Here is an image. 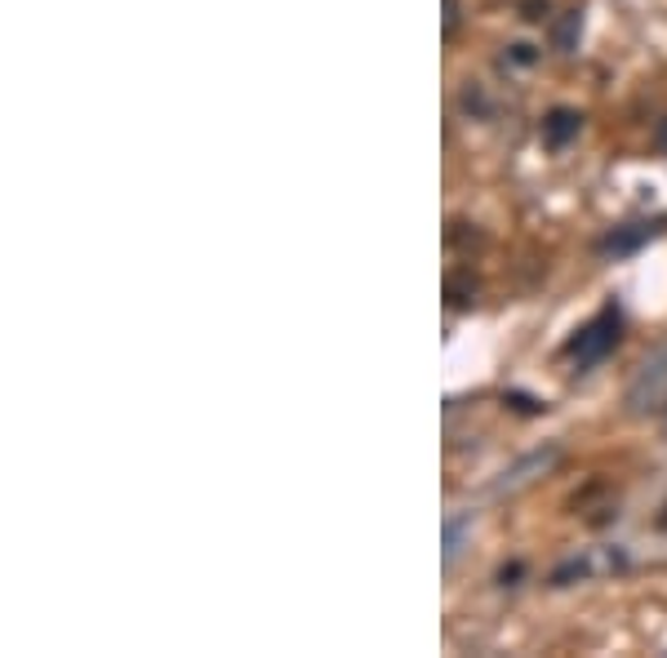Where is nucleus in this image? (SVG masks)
Returning <instances> with one entry per match:
<instances>
[{
  "label": "nucleus",
  "mask_w": 667,
  "mask_h": 658,
  "mask_svg": "<svg viewBox=\"0 0 667 658\" xmlns=\"http://www.w3.org/2000/svg\"><path fill=\"white\" fill-rule=\"evenodd\" d=\"M619 339H623V316L615 312V307H606V312H596L578 334L570 339V361L583 369V365H596V361H606L615 348H619Z\"/></svg>",
  "instance_id": "f257e3e1"
},
{
  "label": "nucleus",
  "mask_w": 667,
  "mask_h": 658,
  "mask_svg": "<svg viewBox=\"0 0 667 658\" xmlns=\"http://www.w3.org/2000/svg\"><path fill=\"white\" fill-rule=\"evenodd\" d=\"M628 406L632 414H663L667 410V348H658L632 378L628 387Z\"/></svg>",
  "instance_id": "f03ea898"
},
{
  "label": "nucleus",
  "mask_w": 667,
  "mask_h": 658,
  "mask_svg": "<svg viewBox=\"0 0 667 658\" xmlns=\"http://www.w3.org/2000/svg\"><path fill=\"white\" fill-rule=\"evenodd\" d=\"M578 129H583V116H578L574 107H557V111H548V120H543V143H548V148H565V143L578 139Z\"/></svg>",
  "instance_id": "7ed1b4c3"
},
{
  "label": "nucleus",
  "mask_w": 667,
  "mask_h": 658,
  "mask_svg": "<svg viewBox=\"0 0 667 658\" xmlns=\"http://www.w3.org/2000/svg\"><path fill=\"white\" fill-rule=\"evenodd\" d=\"M654 232H658V223H632V227H623V232H610L606 240H600V254H632V249L645 245Z\"/></svg>",
  "instance_id": "20e7f679"
},
{
  "label": "nucleus",
  "mask_w": 667,
  "mask_h": 658,
  "mask_svg": "<svg viewBox=\"0 0 667 658\" xmlns=\"http://www.w3.org/2000/svg\"><path fill=\"white\" fill-rule=\"evenodd\" d=\"M463 525H467V516H458V520L445 525V565H454V556H458V534H463Z\"/></svg>",
  "instance_id": "39448f33"
},
{
  "label": "nucleus",
  "mask_w": 667,
  "mask_h": 658,
  "mask_svg": "<svg viewBox=\"0 0 667 658\" xmlns=\"http://www.w3.org/2000/svg\"><path fill=\"white\" fill-rule=\"evenodd\" d=\"M574 32H578V10H574L565 23H561V32H557V45H561V49H570V45H574Z\"/></svg>",
  "instance_id": "423d86ee"
},
{
  "label": "nucleus",
  "mask_w": 667,
  "mask_h": 658,
  "mask_svg": "<svg viewBox=\"0 0 667 658\" xmlns=\"http://www.w3.org/2000/svg\"><path fill=\"white\" fill-rule=\"evenodd\" d=\"M520 10H525V19H529V23H539V19L548 14V0H525Z\"/></svg>",
  "instance_id": "0eeeda50"
},
{
  "label": "nucleus",
  "mask_w": 667,
  "mask_h": 658,
  "mask_svg": "<svg viewBox=\"0 0 667 658\" xmlns=\"http://www.w3.org/2000/svg\"><path fill=\"white\" fill-rule=\"evenodd\" d=\"M512 58L520 62V68H529V62L539 58V54H534V45H512Z\"/></svg>",
  "instance_id": "6e6552de"
},
{
  "label": "nucleus",
  "mask_w": 667,
  "mask_h": 658,
  "mask_svg": "<svg viewBox=\"0 0 667 658\" xmlns=\"http://www.w3.org/2000/svg\"><path fill=\"white\" fill-rule=\"evenodd\" d=\"M458 27V0H445V36H454Z\"/></svg>",
  "instance_id": "1a4fd4ad"
}]
</instances>
